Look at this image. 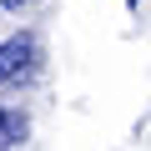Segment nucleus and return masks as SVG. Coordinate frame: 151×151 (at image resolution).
<instances>
[{"instance_id":"nucleus-3","label":"nucleus","mask_w":151,"mask_h":151,"mask_svg":"<svg viewBox=\"0 0 151 151\" xmlns=\"http://www.w3.org/2000/svg\"><path fill=\"white\" fill-rule=\"evenodd\" d=\"M0 5H5V10H25L30 0H0Z\"/></svg>"},{"instance_id":"nucleus-1","label":"nucleus","mask_w":151,"mask_h":151,"mask_svg":"<svg viewBox=\"0 0 151 151\" xmlns=\"http://www.w3.org/2000/svg\"><path fill=\"white\" fill-rule=\"evenodd\" d=\"M35 55H40L35 35H10L5 45H0V86L30 81V76H35Z\"/></svg>"},{"instance_id":"nucleus-2","label":"nucleus","mask_w":151,"mask_h":151,"mask_svg":"<svg viewBox=\"0 0 151 151\" xmlns=\"http://www.w3.org/2000/svg\"><path fill=\"white\" fill-rule=\"evenodd\" d=\"M15 136H20V121H10L5 111H0V151H5V146H10Z\"/></svg>"}]
</instances>
